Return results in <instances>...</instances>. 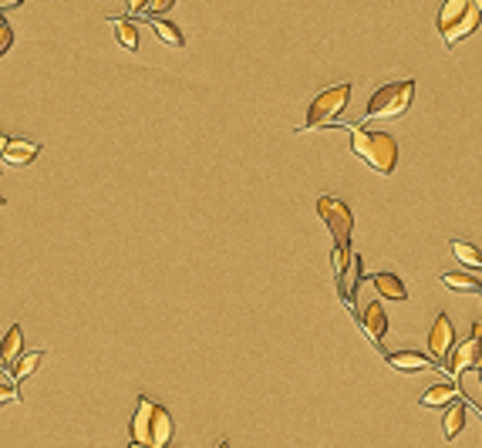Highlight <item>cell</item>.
I'll return each mask as SVG.
<instances>
[{
	"mask_svg": "<svg viewBox=\"0 0 482 448\" xmlns=\"http://www.w3.org/2000/svg\"><path fill=\"white\" fill-rule=\"evenodd\" d=\"M351 152L371 166L381 176H392L398 166V142L388 132H368V128H351Z\"/></svg>",
	"mask_w": 482,
	"mask_h": 448,
	"instance_id": "1",
	"label": "cell"
},
{
	"mask_svg": "<svg viewBox=\"0 0 482 448\" xmlns=\"http://www.w3.org/2000/svg\"><path fill=\"white\" fill-rule=\"evenodd\" d=\"M482 27V14L476 11L472 0H445L442 11H439V34L449 48L462 44L466 38H472Z\"/></svg>",
	"mask_w": 482,
	"mask_h": 448,
	"instance_id": "2",
	"label": "cell"
},
{
	"mask_svg": "<svg viewBox=\"0 0 482 448\" xmlns=\"http://www.w3.org/2000/svg\"><path fill=\"white\" fill-rule=\"evenodd\" d=\"M412 98H415V81L412 78H405V81H388V85H381L368 98V115H365V122H371V118L405 115L408 108H412Z\"/></svg>",
	"mask_w": 482,
	"mask_h": 448,
	"instance_id": "3",
	"label": "cell"
},
{
	"mask_svg": "<svg viewBox=\"0 0 482 448\" xmlns=\"http://www.w3.org/2000/svg\"><path fill=\"white\" fill-rule=\"evenodd\" d=\"M348 102H351V85H348V81H344V85H334V88H328V91H320L318 98L311 102L304 125L297 128V132H311V128L334 122V118L341 115L344 108H348Z\"/></svg>",
	"mask_w": 482,
	"mask_h": 448,
	"instance_id": "4",
	"label": "cell"
},
{
	"mask_svg": "<svg viewBox=\"0 0 482 448\" xmlns=\"http://www.w3.org/2000/svg\"><path fill=\"white\" fill-rule=\"evenodd\" d=\"M318 216L324 219V226L334 236V246H351V230H355V216L351 206L334 199V196H320L318 199Z\"/></svg>",
	"mask_w": 482,
	"mask_h": 448,
	"instance_id": "5",
	"label": "cell"
},
{
	"mask_svg": "<svg viewBox=\"0 0 482 448\" xmlns=\"http://www.w3.org/2000/svg\"><path fill=\"white\" fill-rule=\"evenodd\" d=\"M429 351H431V358H435V361L449 364V354L456 351V324H452V317H449V314H439V317H435V324H431Z\"/></svg>",
	"mask_w": 482,
	"mask_h": 448,
	"instance_id": "6",
	"label": "cell"
},
{
	"mask_svg": "<svg viewBox=\"0 0 482 448\" xmlns=\"http://www.w3.org/2000/svg\"><path fill=\"white\" fill-rule=\"evenodd\" d=\"M155 408H159V401H153L149 395L139 398V408L132 415V442H139V445H149V435H153V422H155Z\"/></svg>",
	"mask_w": 482,
	"mask_h": 448,
	"instance_id": "7",
	"label": "cell"
},
{
	"mask_svg": "<svg viewBox=\"0 0 482 448\" xmlns=\"http://www.w3.org/2000/svg\"><path fill=\"white\" fill-rule=\"evenodd\" d=\"M361 327H365V334H368L375 344L385 341V334H388V317H385V310H381L378 300H371L368 307L361 310Z\"/></svg>",
	"mask_w": 482,
	"mask_h": 448,
	"instance_id": "8",
	"label": "cell"
},
{
	"mask_svg": "<svg viewBox=\"0 0 482 448\" xmlns=\"http://www.w3.org/2000/svg\"><path fill=\"white\" fill-rule=\"evenodd\" d=\"M476 361H479V347H476V341H466V344H459L452 354H449V364H445V371L452 374V381H456L459 374L466 371V368H476Z\"/></svg>",
	"mask_w": 482,
	"mask_h": 448,
	"instance_id": "9",
	"label": "cell"
},
{
	"mask_svg": "<svg viewBox=\"0 0 482 448\" xmlns=\"http://www.w3.org/2000/svg\"><path fill=\"white\" fill-rule=\"evenodd\" d=\"M385 361L392 364L394 371H405V374L425 371V368H431V361L425 358L422 351H388V354H385Z\"/></svg>",
	"mask_w": 482,
	"mask_h": 448,
	"instance_id": "10",
	"label": "cell"
},
{
	"mask_svg": "<svg viewBox=\"0 0 482 448\" xmlns=\"http://www.w3.org/2000/svg\"><path fill=\"white\" fill-rule=\"evenodd\" d=\"M24 358V331H21V324H14L11 331L4 334V341H0V364H17V361Z\"/></svg>",
	"mask_w": 482,
	"mask_h": 448,
	"instance_id": "11",
	"label": "cell"
},
{
	"mask_svg": "<svg viewBox=\"0 0 482 448\" xmlns=\"http://www.w3.org/2000/svg\"><path fill=\"white\" fill-rule=\"evenodd\" d=\"M456 401H462L456 391V384H431L429 391L422 395V405H425V408H452Z\"/></svg>",
	"mask_w": 482,
	"mask_h": 448,
	"instance_id": "12",
	"label": "cell"
},
{
	"mask_svg": "<svg viewBox=\"0 0 482 448\" xmlns=\"http://www.w3.org/2000/svg\"><path fill=\"white\" fill-rule=\"evenodd\" d=\"M38 152H41L38 142H14L11 139L7 152H4V162H7V166H31V162L38 159Z\"/></svg>",
	"mask_w": 482,
	"mask_h": 448,
	"instance_id": "13",
	"label": "cell"
},
{
	"mask_svg": "<svg viewBox=\"0 0 482 448\" xmlns=\"http://www.w3.org/2000/svg\"><path fill=\"white\" fill-rule=\"evenodd\" d=\"M371 283H375L378 297H385V300H408V287L394 273H375Z\"/></svg>",
	"mask_w": 482,
	"mask_h": 448,
	"instance_id": "14",
	"label": "cell"
},
{
	"mask_svg": "<svg viewBox=\"0 0 482 448\" xmlns=\"http://www.w3.org/2000/svg\"><path fill=\"white\" fill-rule=\"evenodd\" d=\"M169 442H172V415L159 405V408H155L153 435H149V448H165Z\"/></svg>",
	"mask_w": 482,
	"mask_h": 448,
	"instance_id": "15",
	"label": "cell"
},
{
	"mask_svg": "<svg viewBox=\"0 0 482 448\" xmlns=\"http://www.w3.org/2000/svg\"><path fill=\"white\" fill-rule=\"evenodd\" d=\"M442 283L445 287H452V290H462V294H482V277L466 273V270H452V273H445Z\"/></svg>",
	"mask_w": 482,
	"mask_h": 448,
	"instance_id": "16",
	"label": "cell"
},
{
	"mask_svg": "<svg viewBox=\"0 0 482 448\" xmlns=\"http://www.w3.org/2000/svg\"><path fill=\"white\" fill-rule=\"evenodd\" d=\"M466 405H469V401H456L452 408L445 411V418H442V435L449 438V442L462 435V428H466Z\"/></svg>",
	"mask_w": 482,
	"mask_h": 448,
	"instance_id": "17",
	"label": "cell"
},
{
	"mask_svg": "<svg viewBox=\"0 0 482 448\" xmlns=\"http://www.w3.org/2000/svg\"><path fill=\"white\" fill-rule=\"evenodd\" d=\"M449 246H452V256H456L462 267L482 270V253L469 243V240H459V236H452V240H449Z\"/></svg>",
	"mask_w": 482,
	"mask_h": 448,
	"instance_id": "18",
	"label": "cell"
},
{
	"mask_svg": "<svg viewBox=\"0 0 482 448\" xmlns=\"http://www.w3.org/2000/svg\"><path fill=\"white\" fill-rule=\"evenodd\" d=\"M41 361H44V351H24V358L17 361L11 368V378H14V384H21V381H27L31 374L38 371L41 368Z\"/></svg>",
	"mask_w": 482,
	"mask_h": 448,
	"instance_id": "19",
	"label": "cell"
},
{
	"mask_svg": "<svg viewBox=\"0 0 482 448\" xmlns=\"http://www.w3.org/2000/svg\"><path fill=\"white\" fill-rule=\"evenodd\" d=\"M115 38H118V44L128 48V51H139V27H135V21L115 17Z\"/></svg>",
	"mask_w": 482,
	"mask_h": 448,
	"instance_id": "20",
	"label": "cell"
},
{
	"mask_svg": "<svg viewBox=\"0 0 482 448\" xmlns=\"http://www.w3.org/2000/svg\"><path fill=\"white\" fill-rule=\"evenodd\" d=\"M153 31H155V38L165 41L169 48H182L186 44V38H182V31H179L172 21H162V17H153Z\"/></svg>",
	"mask_w": 482,
	"mask_h": 448,
	"instance_id": "21",
	"label": "cell"
},
{
	"mask_svg": "<svg viewBox=\"0 0 482 448\" xmlns=\"http://www.w3.org/2000/svg\"><path fill=\"white\" fill-rule=\"evenodd\" d=\"M11 44H14V27H11V21H0V58L11 51Z\"/></svg>",
	"mask_w": 482,
	"mask_h": 448,
	"instance_id": "22",
	"label": "cell"
},
{
	"mask_svg": "<svg viewBox=\"0 0 482 448\" xmlns=\"http://www.w3.org/2000/svg\"><path fill=\"white\" fill-rule=\"evenodd\" d=\"M472 341H476V347H479V361H476V371H479V378H482V320H476V324H472Z\"/></svg>",
	"mask_w": 482,
	"mask_h": 448,
	"instance_id": "23",
	"label": "cell"
},
{
	"mask_svg": "<svg viewBox=\"0 0 482 448\" xmlns=\"http://www.w3.org/2000/svg\"><path fill=\"white\" fill-rule=\"evenodd\" d=\"M169 7H172V0H155V4H145L142 11L153 14V17H155V14H165V11H169Z\"/></svg>",
	"mask_w": 482,
	"mask_h": 448,
	"instance_id": "24",
	"label": "cell"
},
{
	"mask_svg": "<svg viewBox=\"0 0 482 448\" xmlns=\"http://www.w3.org/2000/svg\"><path fill=\"white\" fill-rule=\"evenodd\" d=\"M14 398H17V388L14 384H0V405H7Z\"/></svg>",
	"mask_w": 482,
	"mask_h": 448,
	"instance_id": "25",
	"label": "cell"
},
{
	"mask_svg": "<svg viewBox=\"0 0 482 448\" xmlns=\"http://www.w3.org/2000/svg\"><path fill=\"white\" fill-rule=\"evenodd\" d=\"M7 145H11V139H7V132H0V155L7 152Z\"/></svg>",
	"mask_w": 482,
	"mask_h": 448,
	"instance_id": "26",
	"label": "cell"
},
{
	"mask_svg": "<svg viewBox=\"0 0 482 448\" xmlns=\"http://www.w3.org/2000/svg\"><path fill=\"white\" fill-rule=\"evenodd\" d=\"M128 448H149V445H139V442H128Z\"/></svg>",
	"mask_w": 482,
	"mask_h": 448,
	"instance_id": "27",
	"label": "cell"
},
{
	"mask_svg": "<svg viewBox=\"0 0 482 448\" xmlns=\"http://www.w3.org/2000/svg\"><path fill=\"white\" fill-rule=\"evenodd\" d=\"M476 11H479V14H482V0H476Z\"/></svg>",
	"mask_w": 482,
	"mask_h": 448,
	"instance_id": "28",
	"label": "cell"
},
{
	"mask_svg": "<svg viewBox=\"0 0 482 448\" xmlns=\"http://www.w3.org/2000/svg\"><path fill=\"white\" fill-rule=\"evenodd\" d=\"M216 448H229V442H219V445H216Z\"/></svg>",
	"mask_w": 482,
	"mask_h": 448,
	"instance_id": "29",
	"label": "cell"
},
{
	"mask_svg": "<svg viewBox=\"0 0 482 448\" xmlns=\"http://www.w3.org/2000/svg\"><path fill=\"white\" fill-rule=\"evenodd\" d=\"M0 206H4V196H0Z\"/></svg>",
	"mask_w": 482,
	"mask_h": 448,
	"instance_id": "30",
	"label": "cell"
}]
</instances>
